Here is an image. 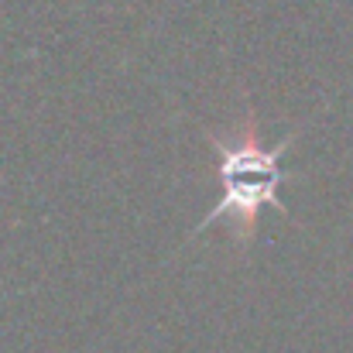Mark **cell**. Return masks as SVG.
<instances>
[{
    "instance_id": "1",
    "label": "cell",
    "mask_w": 353,
    "mask_h": 353,
    "mask_svg": "<svg viewBox=\"0 0 353 353\" xmlns=\"http://www.w3.org/2000/svg\"><path fill=\"white\" fill-rule=\"evenodd\" d=\"M295 141V130L285 134L281 144L268 148L257 137V120L247 117L243 127H236L234 137H220L210 134V148L220 158V182H223V199L203 216V223L196 227V234H203L206 227H213V220H230L234 223L236 243H250L257 234V216L271 206V210H285L278 199V189L285 182L281 172V154L288 151V144Z\"/></svg>"
}]
</instances>
